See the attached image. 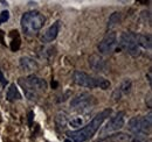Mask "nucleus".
I'll list each match as a JSON object with an SVG mask.
<instances>
[{
    "instance_id": "1",
    "label": "nucleus",
    "mask_w": 152,
    "mask_h": 142,
    "mask_svg": "<svg viewBox=\"0 0 152 142\" xmlns=\"http://www.w3.org/2000/svg\"><path fill=\"white\" fill-rule=\"evenodd\" d=\"M111 114V109L110 108H107L102 112H99L98 114H96L94 117V119L87 124L84 127L80 128V129H76V130H73V132H69L67 135L68 138L72 140L73 142H86L88 140H90L95 133L99 129V127L102 126V124L104 122V120L110 117Z\"/></svg>"
},
{
    "instance_id": "2",
    "label": "nucleus",
    "mask_w": 152,
    "mask_h": 142,
    "mask_svg": "<svg viewBox=\"0 0 152 142\" xmlns=\"http://www.w3.org/2000/svg\"><path fill=\"white\" fill-rule=\"evenodd\" d=\"M19 84L23 89L25 96L29 100H38L39 91H46L47 89V83L45 82V79L35 75H29L26 78H20Z\"/></svg>"
},
{
    "instance_id": "3",
    "label": "nucleus",
    "mask_w": 152,
    "mask_h": 142,
    "mask_svg": "<svg viewBox=\"0 0 152 142\" xmlns=\"http://www.w3.org/2000/svg\"><path fill=\"white\" fill-rule=\"evenodd\" d=\"M46 19L43 14H41L38 11H31L26 12L21 17V28L26 35H35L39 30L43 27Z\"/></svg>"
},
{
    "instance_id": "4",
    "label": "nucleus",
    "mask_w": 152,
    "mask_h": 142,
    "mask_svg": "<svg viewBox=\"0 0 152 142\" xmlns=\"http://www.w3.org/2000/svg\"><path fill=\"white\" fill-rule=\"evenodd\" d=\"M73 80L80 86L89 88V89H96L99 88L102 90H108L110 88V82L102 77H93L86 72L82 71H75L73 75Z\"/></svg>"
},
{
    "instance_id": "5",
    "label": "nucleus",
    "mask_w": 152,
    "mask_h": 142,
    "mask_svg": "<svg viewBox=\"0 0 152 142\" xmlns=\"http://www.w3.org/2000/svg\"><path fill=\"white\" fill-rule=\"evenodd\" d=\"M151 112L148 113V115L145 117H134L131 118L128 127H129V130L133 133V136H137V135H146V133L151 129Z\"/></svg>"
},
{
    "instance_id": "6",
    "label": "nucleus",
    "mask_w": 152,
    "mask_h": 142,
    "mask_svg": "<svg viewBox=\"0 0 152 142\" xmlns=\"http://www.w3.org/2000/svg\"><path fill=\"white\" fill-rule=\"evenodd\" d=\"M119 46L131 56H139L142 48L138 42V34L136 33H123L119 37Z\"/></svg>"
},
{
    "instance_id": "7",
    "label": "nucleus",
    "mask_w": 152,
    "mask_h": 142,
    "mask_svg": "<svg viewBox=\"0 0 152 142\" xmlns=\"http://www.w3.org/2000/svg\"><path fill=\"white\" fill-rule=\"evenodd\" d=\"M125 122V113L124 112H118L116 115H114L108 124L103 127V129L101 130V134H105V133H111V132H116L119 130Z\"/></svg>"
},
{
    "instance_id": "8",
    "label": "nucleus",
    "mask_w": 152,
    "mask_h": 142,
    "mask_svg": "<svg viewBox=\"0 0 152 142\" xmlns=\"http://www.w3.org/2000/svg\"><path fill=\"white\" fill-rule=\"evenodd\" d=\"M93 104V96H90L87 92H82L80 94H77L76 97H74L70 101V106L76 109H88L90 108Z\"/></svg>"
},
{
    "instance_id": "9",
    "label": "nucleus",
    "mask_w": 152,
    "mask_h": 142,
    "mask_svg": "<svg viewBox=\"0 0 152 142\" xmlns=\"http://www.w3.org/2000/svg\"><path fill=\"white\" fill-rule=\"evenodd\" d=\"M117 44V35L114 32H110L108 33L107 35L104 36V38L99 42L98 44V51L103 55H107V54H110L115 49Z\"/></svg>"
},
{
    "instance_id": "10",
    "label": "nucleus",
    "mask_w": 152,
    "mask_h": 142,
    "mask_svg": "<svg viewBox=\"0 0 152 142\" xmlns=\"http://www.w3.org/2000/svg\"><path fill=\"white\" fill-rule=\"evenodd\" d=\"M89 65L95 72H107L108 70L107 62L98 55H91L89 57Z\"/></svg>"
},
{
    "instance_id": "11",
    "label": "nucleus",
    "mask_w": 152,
    "mask_h": 142,
    "mask_svg": "<svg viewBox=\"0 0 152 142\" xmlns=\"http://www.w3.org/2000/svg\"><path fill=\"white\" fill-rule=\"evenodd\" d=\"M58 32H60V21H56V22H54V23H53V25H52V26L43 33V35H42V37H41L42 42H45V43H49V42L54 41V40L57 37Z\"/></svg>"
},
{
    "instance_id": "12",
    "label": "nucleus",
    "mask_w": 152,
    "mask_h": 142,
    "mask_svg": "<svg viewBox=\"0 0 152 142\" xmlns=\"http://www.w3.org/2000/svg\"><path fill=\"white\" fill-rule=\"evenodd\" d=\"M19 64L21 70L26 71V72H32V71L38 69V63L33 58H29V57H26V56L20 57Z\"/></svg>"
},
{
    "instance_id": "13",
    "label": "nucleus",
    "mask_w": 152,
    "mask_h": 142,
    "mask_svg": "<svg viewBox=\"0 0 152 142\" xmlns=\"http://www.w3.org/2000/svg\"><path fill=\"white\" fill-rule=\"evenodd\" d=\"M6 99L8 101H11V103L21 99V94H20L18 88L15 86V84H11L10 85V88L7 90V93H6Z\"/></svg>"
},
{
    "instance_id": "14",
    "label": "nucleus",
    "mask_w": 152,
    "mask_h": 142,
    "mask_svg": "<svg viewBox=\"0 0 152 142\" xmlns=\"http://www.w3.org/2000/svg\"><path fill=\"white\" fill-rule=\"evenodd\" d=\"M138 42L142 49H151V36L146 34H138Z\"/></svg>"
},
{
    "instance_id": "15",
    "label": "nucleus",
    "mask_w": 152,
    "mask_h": 142,
    "mask_svg": "<svg viewBox=\"0 0 152 142\" xmlns=\"http://www.w3.org/2000/svg\"><path fill=\"white\" fill-rule=\"evenodd\" d=\"M131 88H132V83H131V80H130L129 78H126V79H124V80L122 82V84L118 86V90H119V92H121L122 96H123V94H129L130 91H131Z\"/></svg>"
},
{
    "instance_id": "16",
    "label": "nucleus",
    "mask_w": 152,
    "mask_h": 142,
    "mask_svg": "<svg viewBox=\"0 0 152 142\" xmlns=\"http://www.w3.org/2000/svg\"><path fill=\"white\" fill-rule=\"evenodd\" d=\"M55 121H56V125L58 128H64L67 125H68V117H67V114L66 113H58L56 115V119H55Z\"/></svg>"
},
{
    "instance_id": "17",
    "label": "nucleus",
    "mask_w": 152,
    "mask_h": 142,
    "mask_svg": "<svg viewBox=\"0 0 152 142\" xmlns=\"http://www.w3.org/2000/svg\"><path fill=\"white\" fill-rule=\"evenodd\" d=\"M121 22V13L119 12H115L110 15V18L108 20V29L115 27L116 25H119Z\"/></svg>"
},
{
    "instance_id": "18",
    "label": "nucleus",
    "mask_w": 152,
    "mask_h": 142,
    "mask_svg": "<svg viewBox=\"0 0 152 142\" xmlns=\"http://www.w3.org/2000/svg\"><path fill=\"white\" fill-rule=\"evenodd\" d=\"M68 125L72 127V128H80L82 125H83V119L82 118H74V119H72V120H69L68 121Z\"/></svg>"
},
{
    "instance_id": "19",
    "label": "nucleus",
    "mask_w": 152,
    "mask_h": 142,
    "mask_svg": "<svg viewBox=\"0 0 152 142\" xmlns=\"http://www.w3.org/2000/svg\"><path fill=\"white\" fill-rule=\"evenodd\" d=\"M8 19H10V12L8 11H2L0 13V25L4 23V22H6Z\"/></svg>"
},
{
    "instance_id": "20",
    "label": "nucleus",
    "mask_w": 152,
    "mask_h": 142,
    "mask_svg": "<svg viewBox=\"0 0 152 142\" xmlns=\"http://www.w3.org/2000/svg\"><path fill=\"white\" fill-rule=\"evenodd\" d=\"M113 98H114L115 101H118L121 98H122V93L119 92V90H118V88L117 89H115L114 93H113Z\"/></svg>"
},
{
    "instance_id": "21",
    "label": "nucleus",
    "mask_w": 152,
    "mask_h": 142,
    "mask_svg": "<svg viewBox=\"0 0 152 142\" xmlns=\"http://www.w3.org/2000/svg\"><path fill=\"white\" fill-rule=\"evenodd\" d=\"M0 83H1L2 85H6V84H7V80L5 79V77H4V73L1 72V70H0Z\"/></svg>"
},
{
    "instance_id": "22",
    "label": "nucleus",
    "mask_w": 152,
    "mask_h": 142,
    "mask_svg": "<svg viewBox=\"0 0 152 142\" xmlns=\"http://www.w3.org/2000/svg\"><path fill=\"white\" fill-rule=\"evenodd\" d=\"M66 142H70V141H66Z\"/></svg>"
},
{
    "instance_id": "23",
    "label": "nucleus",
    "mask_w": 152,
    "mask_h": 142,
    "mask_svg": "<svg viewBox=\"0 0 152 142\" xmlns=\"http://www.w3.org/2000/svg\"><path fill=\"white\" fill-rule=\"evenodd\" d=\"M108 142H109V141H108ZM110 142H111V141H110Z\"/></svg>"
}]
</instances>
